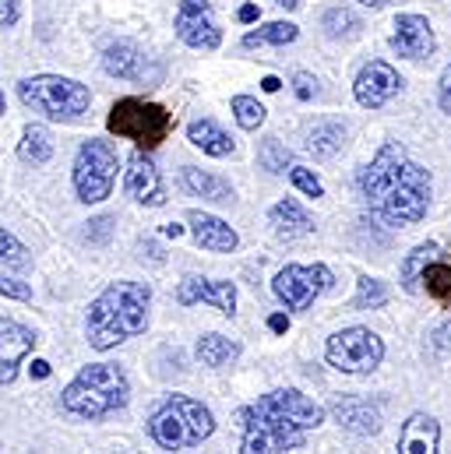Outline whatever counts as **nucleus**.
Here are the masks:
<instances>
[{
	"instance_id": "9b49d317",
	"label": "nucleus",
	"mask_w": 451,
	"mask_h": 454,
	"mask_svg": "<svg viewBox=\"0 0 451 454\" xmlns=\"http://www.w3.org/2000/svg\"><path fill=\"white\" fill-rule=\"evenodd\" d=\"M177 35L191 50H216L223 43V32H219V25L212 18V4L209 0H180Z\"/></svg>"
},
{
	"instance_id": "6e6552de",
	"label": "nucleus",
	"mask_w": 451,
	"mask_h": 454,
	"mask_svg": "<svg viewBox=\"0 0 451 454\" xmlns=\"http://www.w3.org/2000/svg\"><path fill=\"white\" fill-rule=\"evenodd\" d=\"M113 180H116V148H113L110 141L89 137L78 148V159H75V191H78V201H85V205L107 201L113 191Z\"/></svg>"
},
{
	"instance_id": "72a5a7b5",
	"label": "nucleus",
	"mask_w": 451,
	"mask_h": 454,
	"mask_svg": "<svg viewBox=\"0 0 451 454\" xmlns=\"http://www.w3.org/2000/svg\"><path fill=\"white\" fill-rule=\"evenodd\" d=\"M289 180H293V187H297L300 194H307V198H321V194H325L321 180H318L307 166H289Z\"/></svg>"
},
{
	"instance_id": "aec40b11",
	"label": "nucleus",
	"mask_w": 451,
	"mask_h": 454,
	"mask_svg": "<svg viewBox=\"0 0 451 454\" xmlns=\"http://www.w3.org/2000/svg\"><path fill=\"white\" fill-rule=\"evenodd\" d=\"M187 223H191V232H194L198 247H205V250L229 254V250H236V243H240L236 229L229 226V223H223V219H216V215H205V212H191V215H187Z\"/></svg>"
},
{
	"instance_id": "5701e85b",
	"label": "nucleus",
	"mask_w": 451,
	"mask_h": 454,
	"mask_svg": "<svg viewBox=\"0 0 451 454\" xmlns=\"http://www.w3.org/2000/svg\"><path fill=\"white\" fill-rule=\"evenodd\" d=\"M268 219H272V226L279 236H286V239H293V236H307L314 223H311V215L293 201V198H286V201H279L272 212H268Z\"/></svg>"
},
{
	"instance_id": "c85d7f7f",
	"label": "nucleus",
	"mask_w": 451,
	"mask_h": 454,
	"mask_svg": "<svg viewBox=\"0 0 451 454\" xmlns=\"http://www.w3.org/2000/svg\"><path fill=\"white\" fill-rule=\"evenodd\" d=\"M321 25H325V32H328L332 39H356L360 28H363V21H360L349 7H332V11H325Z\"/></svg>"
},
{
	"instance_id": "1a4fd4ad",
	"label": "nucleus",
	"mask_w": 451,
	"mask_h": 454,
	"mask_svg": "<svg viewBox=\"0 0 451 454\" xmlns=\"http://www.w3.org/2000/svg\"><path fill=\"white\" fill-rule=\"evenodd\" d=\"M325 356L338 373H370L384 359V341L370 328H342L328 339Z\"/></svg>"
},
{
	"instance_id": "37998d69",
	"label": "nucleus",
	"mask_w": 451,
	"mask_h": 454,
	"mask_svg": "<svg viewBox=\"0 0 451 454\" xmlns=\"http://www.w3.org/2000/svg\"><path fill=\"white\" fill-rule=\"evenodd\" d=\"M28 370H32V377H36V380H46V377H50V363H46V359H32V366H28Z\"/></svg>"
},
{
	"instance_id": "f257e3e1",
	"label": "nucleus",
	"mask_w": 451,
	"mask_h": 454,
	"mask_svg": "<svg viewBox=\"0 0 451 454\" xmlns=\"http://www.w3.org/2000/svg\"><path fill=\"white\" fill-rule=\"evenodd\" d=\"M370 212L388 226H413L431 208V173L409 159L399 141H388L360 176Z\"/></svg>"
},
{
	"instance_id": "de8ad7c7",
	"label": "nucleus",
	"mask_w": 451,
	"mask_h": 454,
	"mask_svg": "<svg viewBox=\"0 0 451 454\" xmlns=\"http://www.w3.org/2000/svg\"><path fill=\"white\" fill-rule=\"evenodd\" d=\"M360 4H367V7H384L388 0H360Z\"/></svg>"
},
{
	"instance_id": "49530a36",
	"label": "nucleus",
	"mask_w": 451,
	"mask_h": 454,
	"mask_svg": "<svg viewBox=\"0 0 451 454\" xmlns=\"http://www.w3.org/2000/svg\"><path fill=\"white\" fill-rule=\"evenodd\" d=\"M275 4H279V7H286V11H293V7L300 4V0H275Z\"/></svg>"
},
{
	"instance_id": "39448f33",
	"label": "nucleus",
	"mask_w": 451,
	"mask_h": 454,
	"mask_svg": "<svg viewBox=\"0 0 451 454\" xmlns=\"http://www.w3.org/2000/svg\"><path fill=\"white\" fill-rule=\"evenodd\" d=\"M216 430L212 412L184 395L166 398L152 416H148V437L166 448V451H180V448H198L202 441H209Z\"/></svg>"
},
{
	"instance_id": "473e14b6",
	"label": "nucleus",
	"mask_w": 451,
	"mask_h": 454,
	"mask_svg": "<svg viewBox=\"0 0 451 454\" xmlns=\"http://www.w3.org/2000/svg\"><path fill=\"white\" fill-rule=\"evenodd\" d=\"M423 286H427V293H431V296H438V300L451 303V264L434 261V264L423 271Z\"/></svg>"
},
{
	"instance_id": "393cba45",
	"label": "nucleus",
	"mask_w": 451,
	"mask_h": 454,
	"mask_svg": "<svg viewBox=\"0 0 451 454\" xmlns=\"http://www.w3.org/2000/svg\"><path fill=\"white\" fill-rule=\"evenodd\" d=\"M342 145H345V127L336 123V120L318 123V127L311 130V137H307V152H311L314 159H332Z\"/></svg>"
},
{
	"instance_id": "79ce46f5",
	"label": "nucleus",
	"mask_w": 451,
	"mask_h": 454,
	"mask_svg": "<svg viewBox=\"0 0 451 454\" xmlns=\"http://www.w3.org/2000/svg\"><path fill=\"white\" fill-rule=\"evenodd\" d=\"M236 18H240V21H243V25H250V21H257V18H261V11H257V4H243V7H240V14H236Z\"/></svg>"
},
{
	"instance_id": "c756f323",
	"label": "nucleus",
	"mask_w": 451,
	"mask_h": 454,
	"mask_svg": "<svg viewBox=\"0 0 451 454\" xmlns=\"http://www.w3.org/2000/svg\"><path fill=\"white\" fill-rule=\"evenodd\" d=\"M388 286L381 282V278H360L356 282V296H352V307L356 310H377V307H384L388 303Z\"/></svg>"
},
{
	"instance_id": "bb28decb",
	"label": "nucleus",
	"mask_w": 451,
	"mask_h": 454,
	"mask_svg": "<svg viewBox=\"0 0 451 454\" xmlns=\"http://www.w3.org/2000/svg\"><path fill=\"white\" fill-rule=\"evenodd\" d=\"M300 35V28L293 25V21H268V25H261L257 32H247L243 35V46L247 50H254V46H286V43H293Z\"/></svg>"
},
{
	"instance_id": "a19ab883",
	"label": "nucleus",
	"mask_w": 451,
	"mask_h": 454,
	"mask_svg": "<svg viewBox=\"0 0 451 454\" xmlns=\"http://www.w3.org/2000/svg\"><path fill=\"white\" fill-rule=\"evenodd\" d=\"M18 21V0H0V28Z\"/></svg>"
},
{
	"instance_id": "58836bf2",
	"label": "nucleus",
	"mask_w": 451,
	"mask_h": 454,
	"mask_svg": "<svg viewBox=\"0 0 451 454\" xmlns=\"http://www.w3.org/2000/svg\"><path fill=\"white\" fill-rule=\"evenodd\" d=\"M431 352H434V356H448L451 352V321L441 325V328L431 335Z\"/></svg>"
},
{
	"instance_id": "6ab92c4d",
	"label": "nucleus",
	"mask_w": 451,
	"mask_h": 454,
	"mask_svg": "<svg viewBox=\"0 0 451 454\" xmlns=\"http://www.w3.org/2000/svg\"><path fill=\"white\" fill-rule=\"evenodd\" d=\"M332 416L338 419V427H345L352 434H377L384 423L381 405L370 398H338L332 405Z\"/></svg>"
},
{
	"instance_id": "4be33fe9",
	"label": "nucleus",
	"mask_w": 451,
	"mask_h": 454,
	"mask_svg": "<svg viewBox=\"0 0 451 454\" xmlns=\"http://www.w3.org/2000/svg\"><path fill=\"white\" fill-rule=\"evenodd\" d=\"M438 257H441V247H438L434 239L413 247V250L406 254V261H402V289H406V293H416L420 282H423V271H427Z\"/></svg>"
},
{
	"instance_id": "20e7f679",
	"label": "nucleus",
	"mask_w": 451,
	"mask_h": 454,
	"mask_svg": "<svg viewBox=\"0 0 451 454\" xmlns=\"http://www.w3.org/2000/svg\"><path fill=\"white\" fill-rule=\"evenodd\" d=\"M127 377L120 366L113 363H89L60 395V405L71 412V416H82V419H99V416H110L116 409L127 405Z\"/></svg>"
},
{
	"instance_id": "2f4dec72",
	"label": "nucleus",
	"mask_w": 451,
	"mask_h": 454,
	"mask_svg": "<svg viewBox=\"0 0 451 454\" xmlns=\"http://www.w3.org/2000/svg\"><path fill=\"white\" fill-rule=\"evenodd\" d=\"M257 162H261L268 173H286V166H293V159H289V152L279 145V137H265V141H261Z\"/></svg>"
},
{
	"instance_id": "a878e982",
	"label": "nucleus",
	"mask_w": 451,
	"mask_h": 454,
	"mask_svg": "<svg viewBox=\"0 0 451 454\" xmlns=\"http://www.w3.org/2000/svg\"><path fill=\"white\" fill-rule=\"evenodd\" d=\"M18 152H21V159H25V162H36V166L50 162V155H53V137H50V130H46V127H39V123H28V127H25V134H21Z\"/></svg>"
},
{
	"instance_id": "9d476101",
	"label": "nucleus",
	"mask_w": 451,
	"mask_h": 454,
	"mask_svg": "<svg viewBox=\"0 0 451 454\" xmlns=\"http://www.w3.org/2000/svg\"><path fill=\"white\" fill-rule=\"evenodd\" d=\"M336 282L328 264H286L275 282L272 293L286 303V310H307L321 293H328Z\"/></svg>"
},
{
	"instance_id": "c03bdc74",
	"label": "nucleus",
	"mask_w": 451,
	"mask_h": 454,
	"mask_svg": "<svg viewBox=\"0 0 451 454\" xmlns=\"http://www.w3.org/2000/svg\"><path fill=\"white\" fill-rule=\"evenodd\" d=\"M268 328H272V332H289V317H286V314H272V317H268Z\"/></svg>"
},
{
	"instance_id": "7c9ffc66",
	"label": "nucleus",
	"mask_w": 451,
	"mask_h": 454,
	"mask_svg": "<svg viewBox=\"0 0 451 454\" xmlns=\"http://www.w3.org/2000/svg\"><path fill=\"white\" fill-rule=\"evenodd\" d=\"M229 110H233L236 123H240L243 130H257V127L265 123V106H261L257 99H250V96H233Z\"/></svg>"
},
{
	"instance_id": "f3484780",
	"label": "nucleus",
	"mask_w": 451,
	"mask_h": 454,
	"mask_svg": "<svg viewBox=\"0 0 451 454\" xmlns=\"http://www.w3.org/2000/svg\"><path fill=\"white\" fill-rule=\"evenodd\" d=\"M36 335L25 328V325H0V384H11L18 377V363L32 352Z\"/></svg>"
},
{
	"instance_id": "f03ea898",
	"label": "nucleus",
	"mask_w": 451,
	"mask_h": 454,
	"mask_svg": "<svg viewBox=\"0 0 451 454\" xmlns=\"http://www.w3.org/2000/svg\"><path fill=\"white\" fill-rule=\"evenodd\" d=\"M148 303H152V293L141 282H113V286H107L89 303V317H85L89 345L107 352L120 341L141 335L145 325H148Z\"/></svg>"
},
{
	"instance_id": "e433bc0d",
	"label": "nucleus",
	"mask_w": 451,
	"mask_h": 454,
	"mask_svg": "<svg viewBox=\"0 0 451 454\" xmlns=\"http://www.w3.org/2000/svg\"><path fill=\"white\" fill-rule=\"evenodd\" d=\"M0 296H11V300L28 303L32 300V286L28 282H18V278H0Z\"/></svg>"
},
{
	"instance_id": "a18cd8bd",
	"label": "nucleus",
	"mask_w": 451,
	"mask_h": 454,
	"mask_svg": "<svg viewBox=\"0 0 451 454\" xmlns=\"http://www.w3.org/2000/svg\"><path fill=\"white\" fill-rule=\"evenodd\" d=\"M261 89H265V92H279V89H282V82H279L275 74H268V78L261 82Z\"/></svg>"
},
{
	"instance_id": "a211bd4d",
	"label": "nucleus",
	"mask_w": 451,
	"mask_h": 454,
	"mask_svg": "<svg viewBox=\"0 0 451 454\" xmlns=\"http://www.w3.org/2000/svg\"><path fill=\"white\" fill-rule=\"evenodd\" d=\"M441 444V427L434 416L427 412H413L406 423H402V434H399V451L395 454H438Z\"/></svg>"
},
{
	"instance_id": "f8f14e48",
	"label": "nucleus",
	"mask_w": 451,
	"mask_h": 454,
	"mask_svg": "<svg viewBox=\"0 0 451 454\" xmlns=\"http://www.w3.org/2000/svg\"><path fill=\"white\" fill-rule=\"evenodd\" d=\"M399 89H402V78H399V71H395L392 64H384V60H370V64L356 74V82H352V96H356V103H360L363 110H381L388 99L399 96Z\"/></svg>"
},
{
	"instance_id": "ddd939ff",
	"label": "nucleus",
	"mask_w": 451,
	"mask_h": 454,
	"mask_svg": "<svg viewBox=\"0 0 451 454\" xmlns=\"http://www.w3.org/2000/svg\"><path fill=\"white\" fill-rule=\"evenodd\" d=\"M392 50L406 60H423L438 50V39H434V28L427 18L420 14H399L395 18V32H392Z\"/></svg>"
},
{
	"instance_id": "b1692460",
	"label": "nucleus",
	"mask_w": 451,
	"mask_h": 454,
	"mask_svg": "<svg viewBox=\"0 0 451 454\" xmlns=\"http://www.w3.org/2000/svg\"><path fill=\"white\" fill-rule=\"evenodd\" d=\"M184 187L191 194H198V198H209V201H229L233 198V191H229L226 180L212 176V173H202L194 166H184Z\"/></svg>"
},
{
	"instance_id": "423d86ee",
	"label": "nucleus",
	"mask_w": 451,
	"mask_h": 454,
	"mask_svg": "<svg viewBox=\"0 0 451 454\" xmlns=\"http://www.w3.org/2000/svg\"><path fill=\"white\" fill-rule=\"evenodd\" d=\"M18 96L25 106L46 114L50 120H75L89 110L92 92L75 82V78H60V74H39V78H25L18 85Z\"/></svg>"
},
{
	"instance_id": "412c9836",
	"label": "nucleus",
	"mask_w": 451,
	"mask_h": 454,
	"mask_svg": "<svg viewBox=\"0 0 451 454\" xmlns=\"http://www.w3.org/2000/svg\"><path fill=\"white\" fill-rule=\"evenodd\" d=\"M187 141H191L194 148H202L205 155H216V159L233 155V141H229V134H226L216 120H194V123L187 127Z\"/></svg>"
},
{
	"instance_id": "2eb2a0df",
	"label": "nucleus",
	"mask_w": 451,
	"mask_h": 454,
	"mask_svg": "<svg viewBox=\"0 0 451 454\" xmlns=\"http://www.w3.org/2000/svg\"><path fill=\"white\" fill-rule=\"evenodd\" d=\"M123 187H127V194H131L138 205H148V208L166 205V187H162V176H159L155 162H152L145 152H134V155H131Z\"/></svg>"
},
{
	"instance_id": "4c0bfd02",
	"label": "nucleus",
	"mask_w": 451,
	"mask_h": 454,
	"mask_svg": "<svg viewBox=\"0 0 451 454\" xmlns=\"http://www.w3.org/2000/svg\"><path fill=\"white\" fill-rule=\"evenodd\" d=\"M113 232V219H107V215H99V219H92L89 223V229H85V236L92 239V243H107Z\"/></svg>"
},
{
	"instance_id": "4468645a",
	"label": "nucleus",
	"mask_w": 451,
	"mask_h": 454,
	"mask_svg": "<svg viewBox=\"0 0 451 454\" xmlns=\"http://www.w3.org/2000/svg\"><path fill=\"white\" fill-rule=\"evenodd\" d=\"M177 303L194 307V303H212L219 314L233 317L236 314V286L223 278H184L177 286Z\"/></svg>"
},
{
	"instance_id": "7ed1b4c3",
	"label": "nucleus",
	"mask_w": 451,
	"mask_h": 454,
	"mask_svg": "<svg viewBox=\"0 0 451 454\" xmlns=\"http://www.w3.org/2000/svg\"><path fill=\"white\" fill-rule=\"evenodd\" d=\"M236 423L243 430V454H282L304 448L307 430L293 423V416L282 409L279 395H265L236 412Z\"/></svg>"
},
{
	"instance_id": "cd10ccee",
	"label": "nucleus",
	"mask_w": 451,
	"mask_h": 454,
	"mask_svg": "<svg viewBox=\"0 0 451 454\" xmlns=\"http://www.w3.org/2000/svg\"><path fill=\"white\" fill-rule=\"evenodd\" d=\"M194 352H198V359L205 366H226V363H233L240 356V345L233 339H226V335H202Z\"/></svg>"
},
{
	"instance_id": "0eeeda50",
	"label": "nucleus",
	"mask_w": 451,
	"mask_h": 454,
	"mask_svg": "<svg viewBox=\"0 0 451 454\" xmlns=\"http://www.w3.org/2000/svg\"><path fill=\"white\" fill-rule=\"evenodd\" d=\"M107 127L116 137H127L138 148L152 152L155 145H162L170 137L173 116L166 114L162 106H155V103H145V99H120L110 110V116H107Z\"/></svg>"
},
{
	"instance_id": "dca6fc26",
	"label": "nucleus",
	"mask_w": 451,
	"mask_h": 454,
	"mask_svg": "<svg viewBox=\"0 0 451 454\" xmlns=\"http://www.w3.org/2000/svg\"><path fill=\"white\" fill-rule=\"evenodd\" d=\"M103 67L113 78H123V82H155L159 78V67H152V60L134 43H123V39L107 46Z\"/></svg>"
},
{
	"instance_id": "c9c22d12",
	"label": "nucleus",
	"mask_w": 451,
	"mask_h": 454,
	"mask_svg": "<svg viewBox=\"0 0 451 454\" xmlns=\"http://www.w3.org/2000/svg\"><path fill=\"white\" fill-rule=\"evenodd\" d=\"M293 92H297L300 103H311V99L318 96V82H314L307 71H297V74H293Z\"/></svg>"
},
{
	"instance_id": "f704fd0d",
	"label": "nucleus",
	"mask_w": 451,
	"mask_h": 454,
	"mask_svg": "<svg viewBox=\"0 0 451 454\" xmlns=\"http://www.w3.org/2000/svg\"><path fill=\"white\" fill-rule=\"evenodd\" d=\"M28 257H25V247L11 236V232H4L0 229V264H7V268H21Z\"/></svg>"
},
{
	"instance_id": "ea45409f",
	"label": "nucleus",
	"mask_w": 451,
	"mask_h": 454,
	"mask_svg": "<svg viewBox=\"0 0 451 454\" xmlns=\"http://www.w3.org/2000/svg\"><path fill=\"white\" fill-rule=\"evenodd\" d=\"M438 103H441L445 114H451V60L445 67V74H441V85H438Z\"/></svg>"
},
{
	"instance_id": "09e8293b",
	"label": "nucleus",
	"mask_w": 451,
	"mask_h": 454,
	"mask_svg": "<svg viewBox=\"0 0 451 454\" xmlns=\"http://www.w3.org/2000/svg\"><path fill=\"white\" fill-rule=\"evenodd\" d=\"M0 114H4V92H0Z\"/></svg>"
}]
</instances>
